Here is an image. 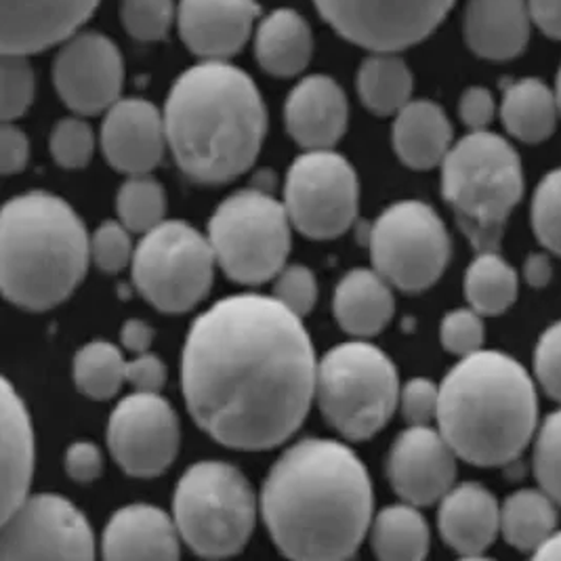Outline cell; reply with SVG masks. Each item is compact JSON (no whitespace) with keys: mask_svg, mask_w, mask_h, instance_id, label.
<instances>
[{"mask_svg":"<svg viewBox=\"0 0 561 561\" xmlns=\"http://www.w3.org/2000/svg\"><path fill=\"white\" fill-rule=\"evenodd\" d=\"M535 26L528 0H469L462 15L465 43L488 61H510L528 47Z\"/></svg>","mask_w":561,"mask_h":561,"instance_id":"22","label":"cell"},{"mask_svg":"<svg viewBox=\"0 0 561 561\" xmlns=\"http://www.w3.org/2000/svg\"><path fill=\"white\" fill-rule=\"evenodd\" d=\"M398 158L416 171H430L453 150V125L446 112L430 100L407 103L393 123Z\"/></svg>","mask_w":561,"mask_h":561,"instance_id":"26","label":"cell"},{"mask_svg":"<svg viewBox=\"0 0 561 561\" xmlns=\"http://www.w3.org/2000/svg\"><path fill=\"white\" fill-rule=\"evenodd\" d=\"M439 533L462 558H480L501 533V507L484 485L453 488L439 505Z\"/></svg>","mask_w":561,"mask_h":561,"instance_id":"23","label":"cell"},{"mask_svg":"<svg viewBox=\"0 0 561 561\" xmlns=\"http://www.w3.org/2000/svg\"><path fill=\"white\" fill-rule=\"evenodd\" d=\"M535 473L540 488L561 505V410L549 414L538 432Z\"/></svg>","mask_w":561,"mask_h":561,"instance_id":"39","label":"cell"},{"mask_svg":"<svg viewBox=\"0 0 561 561\" xmlns=\"http://www.w3.org/2000/svg\"><path fill=\"white\" fill-rule=\"evenodd\" d=\"M102 0H2V53L34 55L77 34Z\"/></svg>","mask_w":561,"mask_h":561,"instance_id":"20","label":"cell"},{"mask_svg":"<svg viewBox=\"0 0 561 561\" xmlns=\"http://www.w3.org/2000/svg\"><path fill=\"white\" fill-rule=\"evenodd\" d=\"M359 203L354 167L332 150H307L288 175L284 206L293 228L313 240H331L352 228Z\"/></svg>","mask_w":561,"mask_h":561,"instance_id":"12","label":"cell"},{"mask_svg":"<svg viewBox=\"0 0 561 561\" xmlns=\"http://www.w3.org/2000/svg\"><path fill=\"white\" fill-rule=\"evenodd\" d=\"M332 311L341 329L354 336H375L393 318L389 282L377 270H354L336 284Z\"/></svg>","mask_w":561,"mask_h":561,"instance_id":"27","label":"cell"},{"mask_svg":"<svg viewBox=\"0 0 561 561\" xmlns=\"http://www.w3.org/2000/svg\"><path fill=\"white\" fill-rule=\"evenodd\" d=\"M350 105L345 91L331 77H307L284 103L288 135L306 150H331L347 130Z\"/></svg>","mask_w":561,"mask_h":561,"instance_id":"21","label":"cell"},{"mask_svg":"<svg viewBox=\"0 0 561 561\" xmlns=\"http://www.w3.org/2000/svg\"><path fill=\"white\" fill-rule=\"evenodd\" d=\"M175 519L152 505H130L116 511L103 533L107 560H178Z\"/></svg>","mask_w":561,"mask_h":561,"instance_id":"24","label":"cell"},{"mask_svg":"<svg viewBox=\"0 0 561 561\" xmlns=\"http://www.w3.org/2000/svg\"><path fill=\"white\" fill-rule=\"evenodd\" d=\"M34 473V432L18 391L2 381V485L0 519L9 517L27 499Z\"/></svg>","mask_w":561,"mask_h":561,"instance_id":"25","label":"cell"},{"mask_svg":"<svg viewBox=\"0 0 561 561\" xmlns=\"http://www.w3.org/2000/svg\"><path fill=\"white\" fill-rule=\"evenodd\" d=\"M535 370L538 383L549 398L561 402V322L549 327L538 339Z\"/></svg>","mask_w":561,"mask_h":561,"instance_id":"44","label":"cell"},{"mask_svg":"<svg viewBox=\"0 0 561 561\" xmlns=\"http://www.w3.org/2000/svg\"><path fill=\"white\" fill-rule=\"evenodd\" d=\"M290 217L267 190H242L217 206L208 240L219 267L238 284L278 278L290 253Z\"/></svg>","mask_w":561,"mask_h":561,"instance_id":"9","label":"cell"},{"mask_svg":"<svg viewBox=\"0 0 561 561\" xmlns=\"http://www.w3.org/2000/svg\"><path fill=\"white\" fill-rule=\"evenodd\" d=\"M169 146L164 114L153 103L130 98L114 103L103 118L102 150L121 173L148 175Z\"/></svg>","mask_w":561,"mask_h":561,"instance_id":"19","label":"cell"},{"mask_svg":"<svg viewBox=\"0 0 561 561\" xmlns=\"http://www.w3.org/2000/svg\"><path fill=\"white\" fill-rule=\"evenodd\" d=\"M551 276H553V265H551L549 256L538 255V253L528 256V261L524 265V278L530 286L542 288L551 282Z\"/></svg>","mask_w":561,"mask_h":561,"instance_id":"52","label":"cell"},{"mask_svg":"<svg viewBox=\"0 0 561 561\" xmlns=\"http://www.w3.org/2000/svg\"><path fill=\"white\" fill-rule=\"evenodd\" d=\"M55 89L78 116L107 112L121 100L125 61L112 38L100 32H80L64 41L53 64Z\"/></svg>","mask_w":561,"mask_h":561,"instance_id":"16","label":"cell"},{"mask_svg":"<svg viewBox=\"0 0 561 561\" xmlns=\"http://www.w3.org/2000/svg\"><path fill=\"white\" fill-rule=\"evenodd\" d=\"M30 55L2 53L0 64V116L2 123L22 118L34 102L36 77L27 61Z\"/></svg>","mask_w":561,"mask_h":561,"instance_id":"36","label":"cell"},{"mask_svg":"<svg viewBox=\"0 0 561 561\" xmlns=\"http://www.w3.org/2000/svg\"><path fill=\"white\" fill-rule=\"evenodd\" d=\"M536 560H561V533H553L535 551Z\"/></svg>","mask_w":561,"mask_h":561,"instance_id":"53","label":"cell"},{"mask_svg":"<svg viewBox=\"0 0 561 561\" xmlns=\"http://www.w3.org/2000/svg\"><path fill=\"white\" fill-rule=\"evenodd\" d=\"M91 240L75 208L47 192L9 201L0 215V286L27 311L64 304L84 278Z\"/></svg>","mask_w":561,"mask_h":561,"instance_id":"5","label":"cell"},{"mask_svg":"<svg viewBox=\"0 0 561 561\" xmlns=\"http://www.w3.org/2000/svg\"><path fill=\"white\" fill-rule=\"evenodd\" d=\"M123 26L135 41H164L173 22H178L175 0H123Z\"/></svg>","mask_w":561,"mask_h":561,"instance_id":"37","label":"cell"},{"mask_svg":"<svg viewBox=\"0 0 561 561\" xmlns=\"http://www.w3.org/2000/svg\"><path fill=\"white\" fill-rule=\"evenodd\" d=\"M75 381L82 396L110 400L127 381V362L116 345L93 341L75 357Z\"/></svg>","mask_w":561,"mask_h":561,"instance_id":"34","label":"cell"},{"mask_svg":"<svg viewBox=\"0 0 561 561\" xmlns=\"http://www.w3.org/2000/svg\"><path fill=\"white\" fill-rule=\"evenodd\" d=\"M66 471L78 484L95 482L103 471L102 450L93 442H77L66 453Z\"/></svg>","mask_w":561,"mask_h":561,"instance_id":"46","label":"cell"},{"mask_svg":"<svg viewBox=\"0 0 561 561\" xmlns=\"http://www.w3.org/2000/svg\"><path fill=\"white\" fill-rule=\"evenodd\" d=\"M274 293H276V299L280 301L282 306L288 307L299 318H304L313 309L316 299H318L316 276L311 274V270H307L304 265L284 267L278 274Z\"/></svg>","mask_w":561,"mask_h":561,"instance_id":"43","label":"cell"},{"mask_svg":"<svg viewBox=\"0 0 561 561\" xmlns=\"http://www.w3.org/2000/svg\"><path fill=\"white\" fill-rule=\"evenodd\" d=\"M167 381V368L162 359L153 354H139L135 359L127 362V383L135 387V391L158 393Z\"/></svg>","mask_w":561,"mask_h":561,"instance_id":"49","label":"cell"},{"mask_svg":"<svg viewBox=\"0 0 561 561\" xmlns=\"http://www.w3.org/2000/svg\"><path fill=\"white\" fill-rule=\"evenodd\" d=\"M556 95H558V103H560V114H561V68H560V75H558V87H556Z\"/></svg>","mask_w":561,"mask_h":561,"instance_id":"54","label":"cell"},{"mask_svg":"<svg viewBox=\"0 0 561 561\" xmlns=\"http://www.w3.org/2000/svg\"><path fill=\"white\" fill-rule=\"evenodd\" d=\"M53 158L64 169H82L95 152V135L82 118H64L53 128L49 139Z\"/></svg>","mask_w":561,"mask_h":561,"instance_id":"40","label":"cell"},{"mask_svg":"<svg viewBox=\"0 0 561 561\" xmlns=\"http://www.w3.org/2000/svg\"><path fill=\"white\" fill-rule=\"evenodd\" d=\"M535 26L549 38L561 41V0H528Z\"/></svg>","mask_w":561,"mask_h":561,"instance_id":"50","label":"cell"},{"mask_svg":"<svg viewBox=\"0 0 561 561\" xmlns=\"http://www.w3.org/2000/svg\"><path fill=\"white\" fill-rule=\"evenodd\" d=\"M496 112L494 98L484 87H469L460 95L459 114L465 127L471 130H488Z\"/></svg>","mask_w":561,"mask_h":561,"instance_id":"47","label":"cell"},{"mask_svg":"<svg viewBox=\"0 0 561 561\" xmlns=\"http://www.w3.org/2000/svg\"><path fill=\"white\" fill-rule=\"evenodd\" d=\"M457 459L459 455L439 430L410 425L389 450L387 478L407 503L427 507L455 488Z\"/></svg>","mask_w":561,"mask_h":561,"instance_id":"17","label":"cell"},{"mask_svg":"<svg viewBox=\"0 0 561 561\" xmlns=\"http://www.w3.org/2000/svg\"><path fill=\"white\" fill-rule=\"evenodd\" d=\"M517 274L499 251H482L465 274L469 306L482 316H501L517 299Z\"/></svg>","mask_w":561,"mask_h":561,"instance_id":"33","label":"cell"},{"mask_svg":"<svg viewBox=\"0 0 561 561\" xmlns=\"http://www.w3.org/2000/svg\"><path fill=\"white\" fill-rule=\"evenodd\" d=\"M442 194L478 253L499 251L513 208L524 196V169L510 141L471 130L442 162Z\"/></svg>","mask_w":561,"mask_h":561,"instance_id":"6","label":"cell"},{"mask_svg":"<svg viewBox=\"0 0 561 561\" xmlns=\"http://www.w3.org/2000/svg\"><path fill=\"white\" fill-rule=\"evenodd\" d=\"M533 226L538 240L561 256V169L551 171L536 187Z\"/></svg>","mask_w":561,"mask_h":561,"instance_id":"38","label":"cell"},{"mask_svg":"<svg viewBox=\"0 0 561 561\" xmlns=\"http://www.w3.org/2000/svg\"><path fill=\"white\" fill-rule=\"evenodd\" d=\"M373 549L385 561L423 560L430 551V528L416 505H393L373 522Z\"/></svg>","mask_w":561,"mask_h":561,"instance_id":"32","label":"cell"},{"mask_svg":"<svg viewBox=\"0 0 561 561\" xmlns=\"http://www.w3.org/2000/svg\"><path fill=\"white\" fill-rule=\"evenodd\" d=\"M259 66L276 78L301 75L313 55V32L306 18L293 9H276L255 30Z\"/></svg>","mask_w":561,"mask_h":561,"instance_id":"28","label":"cell"},{"mask_svg":"<svg viewBox=\"0 0 561 561\" xmlns=\"http://www.w3.org/2000/svg\"><path fill=\"white\" fill-rule=\"evenodd\" d=\"M107 446L128 476L156 478L178 457V414L160 393L137 391L112 412Z\"/></svg>","mask_w":561,"mask_h":561,"instance_id":"15","label":"cell"},{"mask_svg":"<svg viewBox=\"0 0 561 561\" xmlns=\"http://www.w3.org/2000/svg\"><path fill=\"white\" fill-rule=\"evenodd\" d=\"M316 398L339 434L352 442L370 439L400 402L396 366L370 343L336 345L318 364Z\"/></svg>","mask_w":561,"mask_h":561,"instance_id":"8","label":"cell"},{"mask_svg":"<svg viewBox=\"0 0 561 561\" xmlns=\"http://www.w3.org/2000/svg\"><path fill=\"white\" fill-rule=\"evenodd\" d=\"M556 528L558 503L545 490H519L501 510V533L519 551H536Z\"/></svg>","mask_w":561,"mask_h":561,"instance_id":"31","label":"cell"},{"mask_svg":"<svg viewBox=\"0 0 561 561\" xmlns=\"http://www.w3.org/2000/svg\"><path fill=\"white\" fill-rule=\"evenodd\" d=\"M162 114L179 169L205 185L247 173L267 133L265 103L253 78L230 61L205 59L185 70Z\"/></svg>","mask_w":561,"mask_h":561,"instance_id":"3","label":"cell"},{"mask_svg":"<svg viewBox=\"0 0 561 561\" xmlns=\"http://www.w3.org/2000/svg\"><path fill=\"white\" fill-rule=\"evenodd\" d=\"M261 18L256 0H179L183 45L213 61H228L251 41Z\"/></svg>","mask_w":561,"mask_h":561,"instance_id":"18","label":"cell"},{"mask_svg":"<svg viewBox=\"0 0 561 561\" xmlns=\"http://www.w3.org/2000/svg\"><path fill=\"white\" fill-rule=\"evenodd\" d=\"M435 421L459 459L478 467L510 465L536 432L535 383L517 359L480 350L446 375Z\"/></svg>","mask_w":561,"mask_h":561,"instance_id":"4","label":"cell"},{"mask_svg":"<svg viewBox=\"0 0 561 561\" xmlns=\"http://www.w3.org/2000/svg\"><path fill=\"white\" fill-rule=\"evenodd\" d=\"M501 116L515 139L524 144L547 141L561 116L558 95L538 78L517 80L503 95Z\"/></svg>","mask_w":561,"mask_h":561,"instance_id":"29","label":"cell"},{"mask_svg":"<svg viewBox=\"0 0 561 561\" xmlns=\"http://www.w3.org/2000/svg\"><path fill=\"white\" fill-rule=\"evenodd\" d=\"M217 256L210 240L183 221H162L146 231L133 255L137 290L164 313L198 306L210 286Z\"/></svg>","mask_w":561,"mask_h":561,"instance_id":"10","label":"cell"},{"mask_svg":"<svg viewBox=\"0 0 561 561\" xmlns=\"http://www.w3.org/2000/svg\"><path fill=\"white\" fill-rule=\"evenodd\" d=\"M373 482L356 453L334 439H304L272 467L261 494L267 533L290 560L356 553L373 522Z\"/></svg>","mask_w":561,"mask_h":561,"instance_id":"2","label":"cell"},{"mask_svg":"<svg viewBox=\"0 0 561 561\" xmlns=\"http://www.w3.org/2000/svg\"><path fill=\"white\" fill-rule=\"evenodd\" d=\"M116 210L121 224L135 233H146L164 221L167 198L164 190L156 179L135 175L123 183L116 196Z\"/></svg>","mask_w":561,"mask_h":561,"instance_id":"35","label":"cell"},{"mask_svg":"<svg viewBox=\"0 0 561 561\" xmlns=\"http://www.w3.org/2000/svg\"><path fill=\"white\" fill-rule=\"evenodd\" d=\"M324 22L368 51H404L432 36L455 0H313Z\"/></svg>","mask_w":561,"mask_h":561,"instance_id":"13","label":"cell"},{"mask_svg":"<svg viewBox=\"0 0 561 561\" xmlns=\"http://www.w3.org/2000/svg\"><path fill=\"white\" fill-rule=\"evenodd\" d=\"M375 270L404 293L427 290L450 261V236L434 208L404 201L385 208L370 230Z\"/></svg>","mask_w":561,"mask_h":561,"instance_id":"11","label":"cell"},{"mask_svg":"<svg viewBox=\"0 0 561 561\" xmlns=\"http://www.w3.org/2000/svg\"><path fill=\"white\" fill-rule=\"evenodd\" d=\"M123 345L133 354H146L153 341V331L144 320H128L123 327Z\"/></svg>","mask_w":561,"mask_h":561,"instance_id":"51","label":"cell"},{"mask_svg":"<svg viewBox=\"0 0 561 561\" xmlns=\"http://www.w3.org/2000/svg\"><path fill=\"white\" fill-rule=\"evenodd\" d=\"M130 230L123 224L105 221L91 238V259L103 272H121L128 263H133V242Z\"/></svg>","mask_w":561,"mask_h":561,"instance_id":"42","label":"cell"},{"mask_svg":"<svg viewBox=\"0 0 561 561\" xmlns=\"http://www.w3.org/2000/svg\"><path fill=\"white\" fill-rule=\"evenodd\" d=\"M173 511L179 535L203 558L240 553L255 530L253 488L236 467L219 460L196 462L183 473Z\"/></svg>","mask_w":561,"mask_h":561,"instance_id":"7","label":"cell"},{"mask_svg":"<svg viewBox=\"0 0 561 561\" xmlns=\"http://www.w3.org/2000/svg\"><path fill=\"white\" fill-rule=\"evenodd\" d=\"M318 364L301 318L274 297L236 295L192 324L181 387L198 427L233 450H270L295 434Z\"/></svg>","mask_w":561,"mask_h":561,"instance_id":"1","label":"cell"},{"mask_svg":"<svg viewBox=\"0 0 561 561\" xmlns=\"http://www.w3.org/2000/svg\"><path fill=\"white\" fill-rule=\"evenodd\" d=\"M400 407L410 425H430L437 419L439 387L430 379H412L400 391Z\"/></svg>","mask_w":561,"mask_h":561,"instance_id":"45","label":"cell"},{"mask_svg":"<svg viewBox=\"0 0 561 561\" xmlns=\"http://www.w3.org/2000/svg\"><path fill=\"white\" fill-rule=\"evenodd\" d=\"M442 345L446 352L465 357L482 350L484 343V322L482 313L471 309L450 311L442 322Z\"/></svg>","mask_w":561,"mask_h":561,"instance_id":"41","label":"cell"},{"mask_svg":"<svg viewBox=\"0 0 561 561\" xmlns=\"http://www.w3.org/2000/svg\"><path fill=\"white\" fill-rule=\"evenodd\" d=\"M414 78L409 64L391 51H370L357 70V95L377 116H396L412 102Z\"/></svg>","mask_w":561,"mask_h":561,"instance_id":"30","label":"cell"},{"mask_svg":"<svg viewBox=\"0 0 561 561\" xmlns=\"http://www.w3.org/2000/svg\"><path fill=\"white\" fill-rule=\"evenodd\" d=\"M0 522V560L95 558V538L87 517L59 494L27 496Z\"/></svg>","mask_w":561,"mask_h":561,"instance_id":"14","label":"cell"},{"mask_svg":"<svg viewBox=\"0 0 561 561\" xmlns=\"http://www.w3.org/2000/svg\"><path fill=\"white\" fill-rule=\"evenodd\" d=\"M30 158V144L26 133L13 123H2L0 128V171L2 175H13L24 171Z\"/></svg>","mask_w":561,"mask_h":561,"instance_id":"48","label":"cell"}]
</instances>
